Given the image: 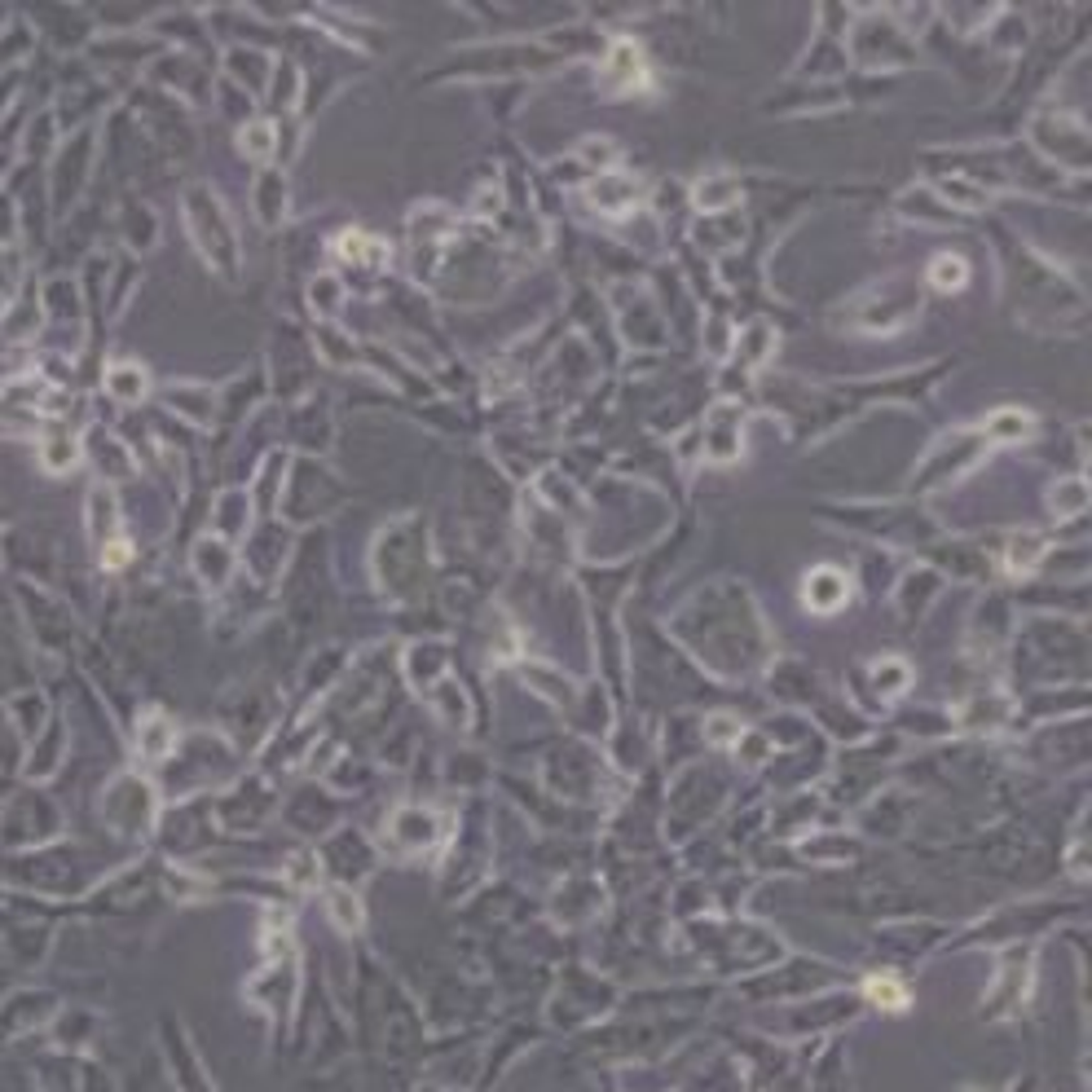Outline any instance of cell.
Wrapping results in <instances>:
<instances>
[{"instance_id":"cell-1","label":"cell","mask_w":1092,"mask_h":1092,"mask_svg":"<svg viewBox=\"0 0 1092 1092\" xmlns=\"http://www.w3.org/2000/svg\"><path fill=\"white\" fill-rule=\"evenodd\" d=\"M48 1017V1000L45 996H31V991H18L10 1005H0V1048L27 1035L31 1026H40Z\"/></svg>"},{"instance_id":"cell-2","label":"cell","mask_w":1092,"mask_h":1092,"mask_svg":"<svg viewBox=\"0 0 1092 1092\" xmlns=\"http://www.w3.org/2000/svg\"><path fill=\"white\" fill-rule=\"evenodd\" d=\"M842 591H846V582L837 573H815L811 582H806V599H811L819 613H833V608L842 604Z\"/></svg>"},{"instance_id":"cell-3","label":"cell","mask_w":1092,"mask_h":1092,"mask_svg":"<svg viewBox=\"0 0 1092 1092\" xmlns=\"http://www.w3.org/2000/svg\"><path fill=\"white\" fill-rule=\"evenodd\" d=\"M965 260H956V256H943V260H934V269H930V278L939 282L943 291H956L960 282H965Z\"/></svg>"},{"instance_id":"cell-4","label":"cell","mask_w":1092,"mask_h":1092,"mask_svg":"<svg viewBox=\"0 0 1092 1092\" xmlns=\"http://www.w3.org/2000/svg\"><path fill=\"white\" fill-rule=\"evenodd\" d=\"M868 996L877 1000V1005H890V1009H903V1005H908V996H903L899 982H890V978H872V982H868Z\"/></svg>"},{"instance_id":"cell-5","label":"cell","mask_w":1092,"mask_h":1092,"mask_svg":"<svg viewBox=\"0 0 1092 1092\" xmlns=\"http://www.w3.org/2000/svg\"><path fill=\"white\" fill-rule=\"evenodd\" d=\"M1026 432H1031V419H1026V414H1017V410L996 414V436H1005V441H1017V436H1026Z\"/></svg>"},{"instance_id":"cell-6","label":"cell","mask_w":1092,"mask_h":1092,"mask_svg":"<svg viewBox=\"0 0 1092 1092\" xmlns=\"http://www.w3.org/2000/svg\"><path fill=\"white\" fill-rule=\"evenodd\" d=\"M331 908H336V916H339V925H344V930H353L357 916H362V912H357V899H348L344 890L331 894Z\"/></svg>"}]
</instances>
